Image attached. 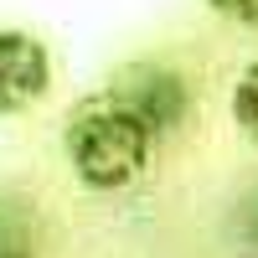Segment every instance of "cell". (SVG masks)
<instances>
[{
  "label": "cell",
  "mask_w": 258,
  "mask_h": 258,
  "mask_svg": "<svg viewBox=\"0 0 258 258\" xmlns=\"http://www.w3.org/2000/svg\"><path fill=\"white\" fill-rule=\"evenodd\" d=\"M207 11L243 26V31H258V0H207Z\"/></svg>",
  "instance_id": "5"
},
{
  "label": "cell",
  "mask_w": 258,
  "mask_h": 258,
  "mask_svg": "<svg viewBox=\"0 0 258 258\" xmlns=\"http://www.w3.org/2000/svg\"><path fill=\"white\" fill-rule=\"evenodd\" d=\"M155 129H150L114 88H98L68 114V129H62V155H68L73 176L88 191H124L135 186L150 155H155Z\"/></svg>",
  "instance_id": "1"
},
{
  "label": "cell",
  "mask_w": 258,
  "mask_h": 258,
  "mask_svg": "<svg viewBox=\"0 0 258 258\" xmlns=\"http://www.w3.org/2000/svg\"><path fill=\"white\" fill-rule=\"evenodd\" d=\"M52 88V52L26 26H0V114H26Z\"/></svg>",
  "instance_id": "3"
},
{
  "label": "cell",
  "mask_w": 258,
  "mask_h": 258,
  "mask_svg": "<svg viewBox=\"0 0 258 258\" xmlns=\"http://www.w3.org/2000/svg\"><path fill=\"white\" fill-rule=\"evenodd\" d=\"M103 88H114L129 109H135L155 135H170V129H181L186 114H191V88L176 68H165V62H129L119 68Z\"/></svg>",
  "instance_id": "2"
},
{
  "label": "cell",
  "mask_w": 258,
  "mask_h": 258,
  "mask_svg": "<svg viewBox=\"0 0 258 258\" xmlns=\"http://www.w3.org/2000/svg\"><path fill=\"white\" fill-rule=\"evenodd\" d=\"M227 109H232V124L243 129V140L258 150V57L243 62V73L232 78V98H227Z\"/></svg>",
  "instance_id": "4"
},
{
  "label": "cell",
  "mask_w": 258,
  "mask_h": 258,
  "mask_svg": "<svg viewBox=\"0 0 258 258\" xmlns=\"http://www.w3.org/2000/svg\"><path fill=\"white\" fill-rule=\"evenodd\" d=\"M0 258H31V253H21V248H0Z\"/></svg>",
  "instance_id": "6"
},
{
  "label": "cell",
  "mask_w": 258,
  "mask_h": 258,
  "mask_svg": "<svg viewBox=\"0 0 258 258\" xmlns=\"http://www.w3.org/2000/svg\"><path fill=\"white\" fill-rule=\"evenodd\" d=\"M253 238H258V212H253Z\"/></svg>",
  "instance_id": "7"
}]
</instances>
